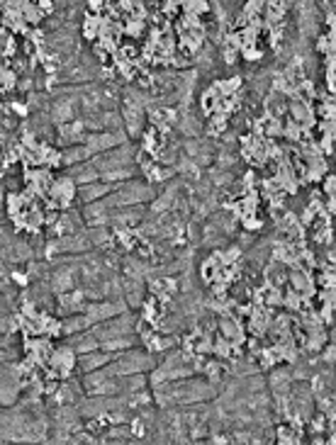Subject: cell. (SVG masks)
<instances>
[{
	"instance_id": "10",
	"label": "cell",
	"mask_w": 336,
	"mask_h": 445,
	"mask_svg": "<svg viewBox=\"0 0 336 445\" xmlns=\"http://www.w3.org/2000/svg\"><path fill=\"white\" fill-rule=\"evenodd\" d=\"M317 51L319 54H329V32L322 34V37H317Z\"/></svg>"
},
{
	"instance_id": "15",
	"label": "cell",
	"mask_w": 336,
	"mask_h": 445,
	"mask_svg": "<svg viewBox=\"0 0 336 445\" xmlns=\"http://www.w3.org/2000/svg\"><path fill=\"white\" fill-rule=\"evenodd\" d=\"M334 409H336V396H334Z\"/></svg>"
},
{
	"instance_id": "5",
	"label": "cell",
	"mask_w": 336,
	"mask_h": 445,
	"mask_svg": "<svg viewBox=\"0 0 336 445\" xmlns=\"http://www.w3.org/2000/svg\"><path fill=\"white\" fill-rule=\"evenodd\" d=\"M305 134V129H302V124L295 120H287L285 122V132H283V136L285 139H290V142H300V136Z\"/></svg>"
},
{
	"instance_id": "7",
	"label": "cell",
	"mask_w": 336,
	"mask_h": 445,
	"mask_svg": "<svg viewBox=\"0 0 336 445\" xmlns=\"http://www.w3.org/2000/svg\"><path fill=\"white\" fill-rule=\"evenodd\" d=\"M319 358H322V363L334 365L336 363V341H329V343L319 350Z\"/></svg>"
},
{
	"instance_id": "3",
	"label": "cell",
	"mask_w": 336,
	"mask_h": 445,
	"mask_svg": "<svg viewBox=\"0 0 336 445\" xmlns=\"http://www.w3.org/2000/svg\"><path fill=\"white\" fill-rule=\"evenodd\" d=\"M124 34L127 37H132V39H142L144 30H146V25H144V20H139V17H132V15H127L124 17Z\"/></svg>"
},
{
	"instance_id": "2",
	"label": "cell",
	"mask_w": 336,
	"mask_h": 445,
	"mask_svg": "<svg viewBox=\"0 0 336 445\" xmlns=\"http://www.w3.org/2000/svg\"><path fill=\"white\" fill-rule=\"evenodd\" d=\"M63 151V166L71 168V166H78V163H85L93 158V151L85 146V144H76V146H69V149H61Z\"/></svg>"
},
{
	"instance_id": "1",
	"label": "cell",
	"mask_w": 336,
	"mask_h": 445,
	"mask_svg": "<svg viewBox=\"0 0 336 445\" xmlns=\"http://www.w3.org/2000/svg\"><path fill=\"white\" fill-rule=\"evenodd\" d=\"M120 185H115V182H105V180H95V182H88V185H83V188H78V200H81L83 204L88 202H98V200H105L110 193H115Z\"/></svg>"
},
{
	"instance_id": "11",
	"label": "cell",
	"mask_w": 336,
	"mask_h": 445,
	"mask_svg": "<svg viewBox=\"0 0 336 445\" xmlns=\"http://www.w3.org/2000/svg\"><path fill=\"white\" fill-rule=\"evenodd\" d=\"M34 3L41 8L44 15H51V12H54V0H34Z\"/></svg>"
},
{
	"instance_id": "12",
	"label": "cell",
	"mask_w": 336,
	"mask_h": 445,
	"mask_svg": "<svg viewBox=\"0 0 336 445\" xmlns=\"http://www.w3.org/2000/svg\"><path fill=\"white\" fill-rule=\"evenodd\" d=\"M326 27L331 34H336V10H329L326 12Z\"/></svg>"
},
{
	"instance_id": "14",
	"label": "cell",
	"mask_w": 336,
	"mask_h": 445,
	"mask_svg": "<svg viewBox=\"0 0 336 445\" xmlns=\"http://www.w3.org/2000/svg\"><path fill=\"white\" fill-rule=\"evenodd\" d=\"M102 5H105V0H88V10L91 12H102Z\"/></svg>"
},
{
	"instance_id": "8",
	"label": "cell",
	"mask_w": 336,
	"mask_h": 445,
	"mask_svg": "<svg viewBox=\"0 0 336 445\" xmlns=\"http://www.w3.org/2000/svg\"><path fill=\"white\" fill-rule=\"evenodd\" d=\"M10 107H12V114H17V117H27L30 114V105L27 102H10Z\"/></svg>"
},
{
	"instance_id": "6",
	"label": "cell",
	"mask_w": 336,
	"mask_h": 445,
	"mask_svg": "<svg viewBox=\"0 0 336 445\" xmlns=\"http://www.w3.org/2000/svg\"><path fill=\"white\" fill-rule=\"evenodd\" d=\"M241 59L244 61H261L263 59V51L258 49V44H246V46H241Z\"/></svg>"
},
{
	"instance_id": "9",
	"label": "cell",
	"mask_w": 336,
	"mask_h": 445,
	"mask_svg": "<svg viewBox=\"0 0 336 445\" xmlns=\"http://www.w3.org/2000/svg\"><path fill=\"white\" fill-rule=\"evenodd\" d=\"M324 195H336V173H329L324 178Z\"/></svg>"
},
{
	"instance_id": "13",
	"label": "cell",
	"mask_w": 336,
	"mask_h": 445,
	"mask_svg": "<svg viewBox=\"0 0 336 445\" xmlns=\"http://www.w3.org/2000/svg\"><path fill=\"white\" fill-rule=\"evenodd\" d=\"M32 85H34V83H32V76H27V78H20V83H17V90H20V92H30Z\"/></svg>"
},
{
	"instance_id": "4",
	"label": "cell",
	"mask_w": 336,
	"mask_h": 445,
	"mask_svg": "<svg viewBox=\"0 0 336 445\" xmlns=\"http://www.w3.org/2000/svg\"><path fill=\"white\" fill-rule=\"evenodd\" d=\"M25 20L30 22L32 27H37V25L44 20V12H41V8L34 3V0H30V3L25 5Z\"/></svg>"
}]
</instances>
